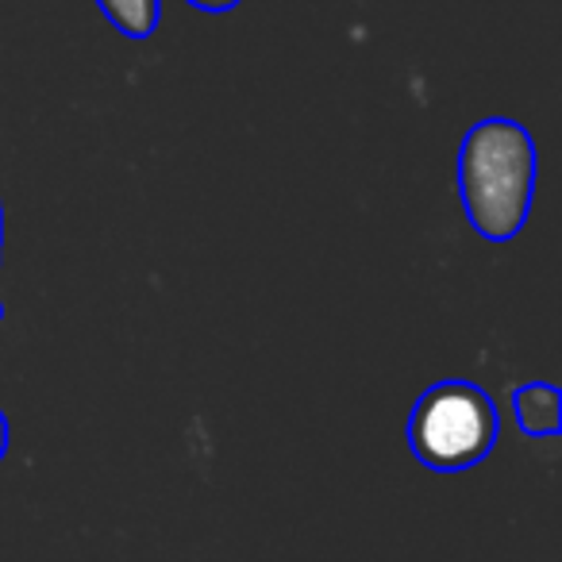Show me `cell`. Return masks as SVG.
Masks as SVG:
<instances>
[{
    "instance_id": "1",
    "label": "cell",
    "mask_w": 562,
    "mask_h": 562,
    "mask_svg": "<svg viewBox=\"0 0 562 562\" xmlns=\"http://www.w3.org/2000/svg\"><path fill=\"white\" fill-rule=\"evenodd\" d=\"M539 155L528 127L508 116L474 124L459 143V201L470 227L490 243H508L528 224Z\"/></svg>"
},
{
    "instance_id": "2",
    "label": "cell",
    "mask_w": 562,
    "mask_h": 562,
    "mask_svg": "<svg viewBox=\"0 0 562 562\" xmlns=\"http://www.w3.org/2000/svg\"><path fill=\"white\" fill-rule=\"evenodd\" d=\"M408 451L436 474L470 470L497 443V408L490 393L462 378L436 382L416 397L408 413Z\"/></svg>"
},
{
    "instance_id": "3",
    "label": "cell",
    "mask_w": 562,
    "mask_h": 562,
    "mask_svg": "<svg viewBox=\"0 0 562 562\" xmlns=\"http://www.w3.org/2000/svg\"><path fill=\"white\" fill-rule=\"evenodd\" d=\"M513 413L524 436L551 439L562 428V393L559 385L547 382H524L513 390Z\"/></svg>"
},
{
    "instance_id": "4",
    "label": "cell",
    "mask_w": 562,
    "mask_h": 562,
    "mask_svg": "<svg viewBox=\"0 0 562 562\" xmlns=\"http://www.w3.org/2000/svg\"><path fill=\"white\" fill-rule=\"evenodd\" d=\"M97 9L104 12L112 27H116L124 40H150L162 20V0H97Z\"/></svg>"
},
{
    "instance_id": "5",
    "label": "cell",
    "mask_w": 562,
    "mask_h": 562,
    "mask_svg": "<svg viewBox=\"0 0 562 562\" xmlns=\"http://www.w3.org/2000/svg\"><path fill=\"white\" fill-rule=\"evenodd\" d=\"M186 4H193V9H201V12H232V9H239L243 0H186Z\"/></svg>"
},
{
    "instance_id": "6",
    "label": "cell",
    "mask_w": 562,
    "mask_h": 562,
    "mask_svg": "<svg viewBox=\"0 0 562 562\" xmlns=\"http://www.w3.org/2000/svg\"><path fill=\"white\" fill-rule=\"evenodd\" d=\"M9 443H12V431H9V416L0 413V462L9 454Z\"/></svg>"
},
{
    "instance_id": "7",
    "label": "cell",
    "mask_w": 562,
    "mask_h": 562,
    "mask_svg": "<svg viewBox=\"0 0 562 562\" xmlns=\"http://www.w3.org/2000/svg\"><path fill=\"white\" fill-rule=\"evenodd\" d=\"M0 250H4V204H0ZM0 321H4V305H0Z\"/></svg>"
}]
</instances>
